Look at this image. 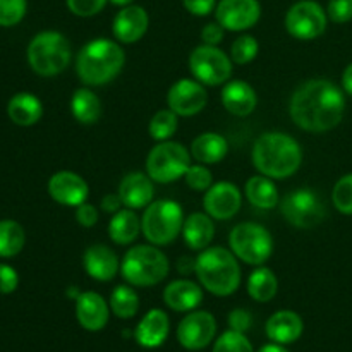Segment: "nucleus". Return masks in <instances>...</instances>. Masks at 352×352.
<instances>
[{
    "label": "nucleus",
    "mask_w": 352,
    "mask_h": 352,
    "mask_svg": "<svg viewBox=\"0 0 352 352\" xmlns=\"http://www.w3.org/2000/svg\"><path fill=\"white\" fill-rule=\"evenodd\" d=\"M292 120L308 133H327L342 120L346 98L329 79H309L294 91L289 107Z\"/></svg>",
    "instance_id": "1"
},
{
    "label": "nucleus",
    "mask_w": 352,
    "mask_h": 352,
    "mask_svg": "<svg viewBox=\"0 0 352 352\" xmlns=\"http://www.w3.org/2000/svg\"><path fill=\"white\" fill-rule=\"evenodd\" d=\"M251 160L261 175H267L274 181L287 179L301 168V144L285 133H263L254 141Z\"/></svg>",
    "instance_id": "2"
},
{
    "label": "nucleus",
    "mask_w": 352,
    "mask_h": 352,
    "mask_svg": "<svg viewBox=\"0 0 352 352\" xmlns=\"http://www.w3.org/2000/svg\"><path fill=\"white\" fill-rule=\"evenodd\" d=\"M126 64V54L117 41L98 38L81 48L76 72L86 86H103L113 81Z\"/></svg>",
    "instance_id": "3"
},
{
    "label": "nucleus",
    "mask_w": 352,
    "mask_h": 352,
    "mask_svg": "<svg viewBox=\"0 0 352 352\" xmlns=\"http://www.w3.org/2000/svg\"><path fill=\"white\" fill-rule=\"evenodd\" d=\"M195 274L199 284L213 296L227 298L241 285V267L237 256L226 248H206L195 260Z\"/></svg>",
    "instance_id": "4"
},
{
    "label": "nucleus",
    "mask_w": 352,
    "mask_h": 352,
    "mask_svg": "<svg viewBox=\"0 0 352 352\" xmlns=\"http://www.w3.org/2000/svg\"><path fill=\"white\" fill-rule=\"evenodd\" d=\"M170 272V263L160 246L140 244L124 254L120 274L134 287H153L164 282Z\"/></svg>",
    "instance_id": "5"
},
{
    "label": "nucleus",
    "mask_w": 352,
    "mask_h": 352,
    "mask_svg": "<svg viewBox=\"0 0 352 352\" xmlns=\"http://www.w3.org/2000/svg\"><path fill=\"white\" fill-rule=\"evenodd\" d=\"M30 67L43 78H52L67 69L71 62V43L58 31H41L28 45Z\"/></svg>",
    "instance_id": "6"
},
{
    "label": "nucleus",
    "mask_w": 352,
    "mask_h": 352,
    "mask_svg": "<svg viewBox=\"0 0 352 352\" xmlns=\"http://www.w3.org/2000/svg\"><path fill=\"white\" fill-rule=\"evenodd\" d=\"M184 226L182 206L174 199L151 201L141 217V230L148 243L155 246H168L177 239Z\"/></svg>",
    "instance_id": "7"
},
{
    "label": "nucleus",
    "mask_w": 352,
    "mask_h": 352,
    "mask_svg": "<svg viewBox=\"0 0 352 352\" xmlns=\"http://www.w3.org/2000/svg\"><path fill=\"white\" fill-rule=\"evenodd\" d=\"M232 253L241 261L253 267H261L274 253V237L267 227L256 222L237 223L229 234Z\"/></svg>",
    "instance_id": "8"
},
{
    "label": "nucleus",
    "mask_w": 352,
    "mask_h": 352,
    "mask_svg": "<svg viewBox=\"0 0 352 352\" xmlns=\"http://www.w3.org/2000/svg\"><path fill=\"white\" fill-rule=\"evenodd\" d=\"M191 165V153L177 141H160L146 157V174L160 184L184 177Z\"/></svg>",
    "instance_id": "9"
},
{
    "label": "nucleus",
    "mask_w": 352,
    "mask_h": 352,
    "mask_svg": "<svg viewBox=\"0 0 352 352\" xmlns=\"http://www.w3.org/2000/svg\"><path fill=\"white\" fill-rule=\"evenodd\" d=\"M189 71L206 86L226 85L232 76V58L217 45H199L189 55Z\"/></svg>",
    "instance_id": "10"
},
{
    "label": "nucleus",
    "mask_w": 352,
    "mask_h": 352,
    "mask_svg": "<svg viewBox=\"0 0 352 352\" xmlns=\"http://www.w3.org/2000/svg\"><path fill=\"white\" fill-rule=\"evenodd\" d=\"M280 213L291 226L308 230L322 223L327 210L315 191L302 188L284 196L280 201Z\"/></svg>",
    "instance_id": "11"
},
{
    "label": "nucleus",
    "mask_w": 352,
    "mask_h": 352,
    "mask_svg": "<svg viewBox=\"0 0 352 352\" xmlns=\"http://www.w3.org/2000/svg\"><path fill=\"white\" fill-rule=\"evenodd\" d=\"M329 14L315 0L296 2L285 14V30L298 40H315L327 30Z\"/></svg>",
    "instance_id": "12"
},
{
    "label": "nucleus",
    "mask_w": 352,
    "mask_h": 352,
    "mask_svg": "<svg viewBox=\"0 0 352 352\" xmlns=\"http://www.w3.org/2000/svg\"><path fill=\"white\" fill-rule=\"evenodd\" d=\"M167 103L168 109L179 117H192L206 107L208 93L198 79L184 78L170 86L167 93Z\"/></svg>",
    "instance_id": "13"
},
{
    "label": "nucleus",
    "mask_w": 352,
    "mask_h": 352,
    "mask_svg": "<svg viewBox=\"0 0 352 352\" xmlns=\"http://www.w3.org/2000/svg\"><path fill=\"white\" fill-rule=\"evenodd\" d=\"M217 333L215 316L208 311H191L177 327V340L184 349H205Z\"/></svg>",
    "instance_id": "14"
},
{
    "label": "nucleus",
    "mask_w": 352,
    "mask_h": 352,
    "mask_svg": "<svg viewBox=\"0 0 352 352\" xmlns=\"http://www.w3.org/2000/svg\"><path fill=\"white\" fill-rule=\"evenodd\" d=\"M243 205V195L232 182L220 181L210 186L203 196V208L212 219L229 220L237 215Z\"/></svg>",
    "instance_id": "15"
},
{
    "label": "nucleus",
    "mask_w": 352,
    "mask_h": 352,
    "mask_svg": "<svg viewBox=\"0 0 352 352\" xmlns=\"http://www.w3.org/2000/svg\"><path fill=\"white\" fill-rule=\"evenodd\" d=\"M215 16L227 31H246L260 21L261 6L258 0H220Z\"/></svg>",
    "instance_id": "16"
},
{
    "label": "nucleus",
    "mask_w": 352,
    "mask_h": 352,
    "mask_svg": "<svg viewBox=\"0 0 352 352\" xmlns=\"http://www.w3.org/2000/svg\"><path fill=\"white\" fill-rule=\"evenodd\" d=\"M47 189L54 201L62 206H72V208H78L79 205L86 203L89 195L88 182L72 170L55 172L48 179Z\"/></svg>",
    "instance_id": "17"
},
{
    "label": "nucleus",
    "mask_w": 352,
    "mask_h": 352,
    "mask_svg": "<svg viewBox=\"0 0 352 352\" xmlns=\"http://www.w3.org/2000/svg\"><path fill=\"white\" fill-rule=\"evenodd\" d=\"M148 26H150V17L146 10L141 6L131 3L122 7V10H119L113 17L112 31L120 43H136L146 34Z\"/></svg>",
    "instance_id": "18"
},
{
    "label": "nucleus",
    "mask_w": 352,
    "mask_h": 352,
    "mask_svg": "<svg viewBox=\"0 0 352 352\" xmlns=\"http://www.w3.org/2000/svg\"><path fill=\"white\" fill-rule=\"evenodd\" d=\"M110 305L98 292L86 291L76 298V318L88 332H100L105 329L110 316Z\"/></svg>",
    "instance_id": "19"
},
{
    "label": "nucleus",
    "mask_w": 352,
    "mask_h": 352,
    "mask_svg": "<svg viewBox=\"0 0 352 352\" xmlns=\"http://www.w3.org/2000/svg\"><path fill=\"white\" fill-rule=\"evenodd\" d=\"M86 274L98 282H109L120 272V260L112 248L105 244H91L82 254Z\"/></svg>",
    "instance_id": "20"
},
{
    "label": "nucleus",
    "mask_w": 352,
    "mask_h": 352,
    "mask_svg": "<svg viewBox=\"0 0 352 352\" xmlns=\"http://www.w3.org/2000/svg\"><path fill=\"white\" fill-rule=\"evenodd\" d=\"M124 206L131 210L146 208L155 196L153 179L143 172H131L120 181L119 192Z\"/></svg>",
    "instance_id": "21"
},
{
    "label": "nucleus",
    "mask_w": 352,
    "mask_h": 352,
    "mask_svg": "<svg viewBox=\"0 0 352 352\" xmlns=\"http://www.w3.org/2000/svg\"><path fill=\"white\" fill-rule=\"evenodd\" d=\"M168 330H170V322L164 309H150L146 315L141 318L134 330V339L141 347L146 349H155L160 347L167 340Z\"/></svg>",
    "instance_id": "22"
},
{
    "label": "nucleus",
    "mask_w": 352,
    "mask_h": 352,
    "mask_svg": "<svg viewBox=\"0 0 352 352\" xmlns=\"http://www.w3.org/2000/svg\"><path fill=\"white\" fill-rule=\"evenodd\" d=\"M222 103L232 116L246 117L256 109L258 95L250 82L227 81L222 89Z\"/></svg>",
    "instance_id": "23"
},
{
    "label": "nucleus",
    "mask_w": 352,
    "mask_h": 352,
    "mask_svg": "<svg viewBox=\"0 0 352 352\" xmlns=\"http://www.w3.org/2000/svg\"><path fill=\"white\" fill-rule=\"evenodd\" d=\"M265 330H267V336L272 342L292 344L302 336L305 323L296 311L280 309L268 318Z\"/></svg>",
    "instance_id": "24"
},
{
    "label": "nucleus",
    "mask_w": 352,
    "mask_h": 352,
    "mask_svg": "<svg viewBox=\"0 0 352 352\" xmlns=\"http://www.w3.org/2000/svg\"><path fill=\"white\" fill-rule=\"evenodd\" d=\"M164 301L170 309L179 313L192 311L203 301V289L192 280H174L165 287Z\"/></svg>",
    "instance_id": "25"
},
{
    "label": "nucleus",
    "mask_w": 352,
    "mask_h": 352,
    "mask_svg": "<svg viewBox=\"0 0 352 352\" xmlns=\"http://www.w3.org/2000/svg\"><path fill=\"white\" fill-rule=\"evenodd\" d=\"M182 237L192 251H203L212 244L215 237V223L206 212H195L184 219Z\"/></svg>",
    "instance_id": "26"
},
{
    "label": "nucleus",
    "mask_w": 352,
    "mask_h": 352,
    "mask_svg": "<svg viewBox=\"0 0 352 352\" xmlns=\"http://www.w3.org/2000/svg\"><path fill=\"white\" fill-rule=\"evenodd\" d=\"M7 116L16 126H34L43 116V103L33 93H16L7 103Z\"/></svg>",
    "instance_id": "27"
},
{
    "label": "nucleus",
    "mask_w": 352,
    "mask_h": 352,
    "mask_svg": "<svg viewBox=\"0 0 352 352\" xmlns=\"http://www.w3.org/2000/svg\"><path fill=\"white\" fill-rule=\"evenodd\" d=\"M227 151H229V143L219 133L199 134L191 144V157L203 165L219 164L226 158Z\"/></svg>",
    "instance_id": "28"
},
{
    "label": "nucleus",
    "mask_w": 352,
    "mask_h": 352,
    "mask_svg": "<svg viewBox=\"0 0 352 352\" xmlns=\"http://www.w3.org/2000/svg\"><path fill=\"white\" fill-rule=\"evenodd\" d=\"M141 230V220L136 215V212L131 208L119 210L113 213V217L109 222V236L119 246H127L136 241Z\"/></svg>",
    "instance_id": "29"
},
{
    "label": "nucleus",
    "mask_w": 352,
    "mask_h": 352,
    "mask_svg": "<svg viewBox=\"0 0 352 352\" xmlns=\"http://www.w3.org/2000/svg\"><path fill=\"white\" fill-rule=\"evenodd\" d=\"M244 191H246L248 201L260 210H272L280 203L277 186L274 179L267 175H253L248 179Z\"/></svg>",
    "instance_id": "30"
},
{
    "label": "nucleus",
    "mask_w": 352,
    "mask_h": 352,
    "mask_svg": "<svg viewBox=\"0 0 352 352\" xmlns=\"http://www.w3.org/2000/svg\"><path fill=\"white\" fill-rule=\"evenodd\" d=\"M71 112L79 124L89 126L102 117V102L89 88H79L71 98Z\"/></svg>",
    "instance_id": "31"
},
{
    "label": "nucleus",
    "mask_w": 352,
    "mask_h": 352,
    "mask_svg": "<svg viewBox=\"0 0 352 352\" xmlns=\"http://www.w3.org/2000/svg\"><path fill=\"white\" fill-rule=\"evenodd\" d=\"M278 291V280L274 272L267 267H258L248 277V294L258 302H268Z\"/></svg>",
    "instance_id": "32"
},
{
    "label": "nucleus",
    "mask_w": 352,
    "mask_h": 352,
    "mask_svg": "<svg viewBox=\"0 0 352 352\" xmlns=\"http://www.w3.org/2000/svg\"><path fill=\"white\" fill-rule=\"evenodd\" d=\"M26 234L16 220H0V258H14L23 251Z\"/></svg>",
    "instance_id": "33"
},
{
    "label": "nucleus",
    "mask_w": 352,
    "mask_h": 352,
    "mask_svg": "<svg viewBox=\"0 0 352 352\" xmlns=\"http://www.w3.org/2000/svg\"><path fill=\"white\" fill-rule=\"evenodd\" d=\"M110 311L117 316V318L129 320L136 316L138 309H140V298H138L136 291L129 285H117L112 291L109 299Z\"/></svg>",
    "instance_id": "34"
},
{
    "label": "nucleus",
    "mask_w": 352,
    "mask_h": 352,
    "mask_svg": "<svg viewBox=\"0 0 352 352\" xmlns=\"http://www.w3.org/2000/svg\"><path fill=\"white\" fill-rule=\"evenodd\" d=\"M177 113L172 112L170 109L167 110H158L150 120V126H148V131H150V136L153 138L155 141H168L175 134L179 127Z\"/></svg>",
    "instance_id": "35"
},
{
    "label": "nucleus",
    "mask_w": 352,
    "mask_h": 352,
    "mask_svg": "<svg viewBox=\"0 0 352 352\" xmlns=\"http://www.w3.org/2000/svg\"><path fill=\"white\" fill-rule=\"evenodd\" d=\"M258 50H260V43L256 41V38L251 34H241L230 45V58L234 64L246 65L256 58Z\"/></svg>",
    "instance_id": "36"
},
{
    "label": "nucleus",
    "mask_w": 352,
    "mask_h": 352,
    "mask_svg": "<svg viewBox=\"0 0 352 352\" xmlns=\"http://www.w3.org/2000/svg\"><path fill=\"white\" fill-rule=\"evenodd\" d=\"M213 352H254L253 346L243 332L227 330L215 340Z\"/></svg>",
    "instance_id": "37"
},
{
    "label": "nucleus",
    "mask_w": 352,
    "mask_h": 352,
    "mask_svg": "<svg viewBox=\"0 0 352 352\" xmlns=\"http://www.w3.org/2000/svg\"><path fill=\"white\" fill-rule=\"evenodd\" d=\"M332 203L340 213L352 215V174H346L336 182L332 191Z\"/></svg>",
    "instance_id": "38"
},
{
    "label": "nucleus",
    "mask_w": 352,
    "mask_h": 352,
    "mask_svg": "<svg viewBox=\"0 0 352 352\" xmlns=\"http://www.w3.org/2000/svg\"><path fill=\"white\" fill-rule=\"evenodd\" d=\"M26 0H0V26H16L26 16Z\"/></svg>",
    "instance_id": "39"
},
{
    "label": "nucleus",
    "mask_w": 352,
    "mask_h": 352,
    "mask_svg": "<svg viewBox=\"0 0 352 352\" xmlns=\"http://www.w3.org/2000/svg\"><path fill=\"white\" fill-rule=\"evenodd\" d=\"M184 181L192 191L205 192L206 189H210V186L213 184V175L210 172V168L203 164H195L189 165L188 172L184 174Z\"/></svg>",
    "instance_id": "40"
},
{
    "label": "nucleus",
    "mask_w": 352,
    "mask_h": 352,
    "mask_svg": "<svg viewBox=\"0 0 352 352\" xmlns=\"http://www.w3.org/2000/svg\"><path fill=\"white\" fill-rule=\"evenodd\" d=\"M107 2L109 0H65L69 10L79 17L96 16L98 12H102Z\"/></svg>",
    "instance_id": "41"
},
{
    "label": "nucleus",
    "mask_w": 352,
    "mask_h": 352,
    "mask_svg": "<svg viewBox=\"0 0 352 352\" xmlns=\"http://www.w3.org/2000/svg\"><path fill=\"white\" fill-rule=\"evenodd\" d=\"M327 14L337 24L349 23L352 21V0H330Z\"/></svg>",
    "instance_id": "42"
},
{
    "label": "nucleus",
    "mask_w": 352,
    "mask_h": 352,
    "mask_svg": "<svg viewBox=\"0 0 352 352\" xmlns=\"http://www.w3.org/2000/svg\"><path fill=\"white\" fill-rule=\"evenodd\" d=\"M19 285V275L10 265L0 263V294H12Z\"/></svg>",
    "instance_id": "43"
},
{
    "label": "nucleus",
    "mask_w": 352,
    "mask_h": 352,
    "mask_svg": "<svg viewBox=\"0 0 352 352\" xmlns=\"http://www.w3.org/2000/svg\"><path fill=\"white\" fill-rule=\"evenodd\" d=\"M251 325H253V316H251V313L248 311V309L237 308L229 313L230 330H236V332L244 333L246 330L251 329Z\"/></svg>",
    "instance_id": "44"
},
{
    "label": "nucleus",
    "mask_w": 352,
    "mask_h": 352,
    "mask_svg": "<svg viewBox=\"0 0 352 352\" xmlns=\"http://www.w3.org/2000/svg\"><path fill=\"white\" fill-rule=\"evenodd\" d=\"M76 220H78L79 226L89 229V227H93L98 222V210L93 205H89V203H82V205L76 208Z\"/></svg>",
    "instance_id": "45"
},
{
    "label": "nucleus",
    "mask_w": 352,
    "mask_h": 352,
    "mask_svg": "<svg viewBox=\"0 0 352 352\" xmlns=\"http://www.w3.org/2000/svg\"><path fill=\"white\" fill-rule=\"evenodd\" d=\"M186 10L195 16H208L217 9V0H182Z\"/></svg>",
    "instance_id": "46"
},
{
    "label": "nucleus",
    "mask_w": 352,
    "mask_h": 352,
    "mask_svg": "<svg viewBox=\"0 0 352 352\" xmlns=\"http://www.w3.org/2000/svg\"><path fill=\"white\" fill-rule=\"evenodd\" d=\"M226 28L220 23H208L201 30V40L206 45H219L223 40Z\"/></svg>",
    "instance_id": "47"
},
{
    "label": "nucleus",
    "mask_w": 352,
    "mask_h": 352,
    "mask_svg": "<svg viewBox=\"0 0 352 352\" xmlns=\"http://www.w3.org/2000/svg\"><path fill=\"white\" fill-rule=\"evenodd\" d=\"M100 205H102L103 212L112 213L113 215V213L119 212L120 206H122L124 203H122V199H120L119 195H107V196H103V199Z\"/></svg>",
    "instance_id": "48"
},
{
    "label": "nucleus",
    "mask_w": 352,
    "mask_h": 352,
    "mask_svg": "<svg viewBox=\"0 0 352 352\" xmlns=\"http://www.w3.org/2000/svg\"><path fill=\"white\" fill-rule=\"evenodd\" d=\"M342 86H344V91L349 93L352 96V62L344 69L342 72Z\"/></svg>",
    "instance_id": "49"
},
{
    "label": "nucleus",
    "mask_w": 352,
    "mask_h": 352,
    "mask_svg": "<svg viewBox=\"0 0 352 352\" xmlns=\"http://www.w3.org/2000/svg\"><path fill=\"white\" fill-rule=\"evenodd\" d=\"M177 268L181 270V274H189L191 270L195 272V261H189L188 256H182L177 263Z\"/></svg>",
    "instance_id": "50"
},
{
    "label": "nucleus",
    "mask_w": 352,
    "mask_h": 352,
    "mask_svg": "<svg viewBox=\"0 0 352 352\" xmlns=\"http://www.w3.org/2000/svg\"><path fill=\"white\" fill-rule=\"evenodd\" d=\"M258 352H289V351L285 349V347H282V344L274 342V344H267V346H263Z\"/></svg>",
    "instance_id": "51"
},
{
    "label": "nucleus",
    "mask_w": 352,
    "mask_h": 352,
    "mask_svg": "<svg viewBox=\"0 0 352 352\" xmlns=\"http://www.w3.org/2000/svg\"><path fill=\"white\" fill-rule=\"evenodd\" d=\"M113 6H119V7H127L134 2V0H110Z\"/></svg>",
    "instance_id": "52"
}]
</instances>
